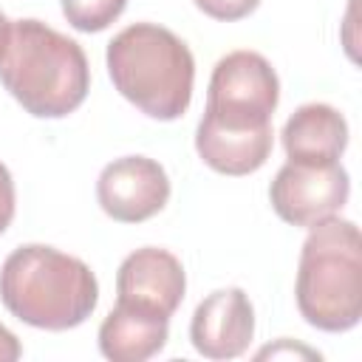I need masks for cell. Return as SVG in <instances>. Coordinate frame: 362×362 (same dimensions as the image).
I'll list each match as a JSON object with an SVG mask.
<instances>
[{"label":"cell","instance_id":"cell-15","mask_svg":"<svg viewBox=\"0 0 362 362\" xmlns=\"http://www.w3.org/2000/svg\"><path fill=\"white\" fill-rule=\"evenodd\" d=\"M11 218H14V181L8 167L0 161V235L8 229Z\"/></svg>","mask_w":362,"mask_h":362},{"label":"cell","instance_id":"cell-10","mask_svg":"<svg viewBox=\"0 0 362 362\" xmlns=\"http://www.w3.org/2000/svg\"><path fill=\"white\" fill-rule=\"evenodd\" d=\"M272 144H274L272 124L226 127L204 116L195 133V150L201 161L223 175H249L260 170L272 156Z\"/></svg>","mask_w":362,"mask_h":362},{"label":"cell","instance_id":"cell-7","mask_svg":"<svg viewBox=\"0 0 362 362\" xmlns=\"http://www.w3.org/2000/svg\"><path fill=\"white\" fill-rule=\"evenodd\" d=\"M96 198L113 221L141 223L158 215L170 201V178L156 158L124 156L99 173Z\"/></svg>","mask_w":362,"mask_h":362},{"label":"cell","instance_id":"cell-1","mask_svg":"<svg viewBox=\"0 0 362 362\" xmlns=\"http://www.w3.org/2000/svg\"><path fill=\"white\" fill-rule=\"evenodd\" d=\"M0 82L31 116L62 119L85 102L90 68L76 40L28 17L11 23Z\"/></svg>","mask_w":362,"mask_h":362},{"label":"cell","instance_id":"cell-11","mask_svg":"<svg viewBox=\"0 0 362 362\" xmlns=\"http://www.w3.org/2000/svg\"><path fill=\"white\" fill-rule=\"evenodd\" d=\"M280 136L291 161H339L348 147V122L337 107L325 102H308L288 116Z\"/></svg>","mask_w":362,"mask_h":362},{"label":"cell","instance_id":"cell-4","mask_svg":"<svg viewBox=\"0 0 362 362\" xmlns=\"http://www.w3.org/2000/svg\"><path fill=\"white\" fill-rule=\"evenodd\" d=\"M297 266V308L308 325L339 334L362 317V238L354 221L322 218L308 226Z\"/></svg>","mask_w":362,"mask_h":362},{"label":"cell","instance_id":"cell-8","mask_svg":"<svg viewBox=\"0 0 362 362\" xmlns=\"http://www.w3.org/2000/svg\"><path fill=\"white\" fill-rule=\"evenodd\" d=\"M187 288L184 266L175 255L158 246L130 252L116 274V303L139 305L161 317H173Z\"/></svg>","mask_w":362,"mask_h":362},{"label":"cell","instance_id":"cell-14","mask_svg":"<svg viewBox=\"0 0 362 362\" xmlns=\"http://www.w3.org/2000/svg\"><path fill=\"white\" fill-rule=\"evenodd\" d=\"M206 17L212 20H223V23H235V20H243L249 17L260 0H192Z\"/></svg>","mask_w":362,"mask_h":362},{"label":"cell","instance_id":"cell-17","mask_svg":"<svg viewBox=\"0 0 362 362\" xmlns=\"http://www.w3.org/2000/svg\"><path fill=\"white\" fill-rule=\"evenodd\" d=\"M274 354H303V356H317V359H320V354H314V351H308V348H288V345L266 348V351H260L257 356H274Z\"/></svg>","mask_w":362,"mask_h":362},{"label":"cell","instance_id":"cell-13","mask_svg":"<svg viewBox=\"0 0 362 362\" xmlns=\"http://www.w3.org/2000/svg\"><path fill=\"white\" fill-rule=\"evenodd\" d=\"M65 20L76 31H105L124 11L127 0H59Z\"/></svg>","mask_w":362,"mask_h":362},{"label":"cell","instance_id":"cell-16","mask_svg":"<svg viewBox=\"0 0 362 362\" xmlns=\"http://www.w3.org/2000/svg\"><path fill=\"white\" fill-rule=\"evenodd\" d=\"M20 354H23L20 339L6 325H0V362H14V359H20Z\"/></svg>","mask_w":362,"mask_h":362},{"label":"cell","instance_id":"cell-3","mask_svg":"<svg viewBox=\"0 0 362 362\" xmlns=\"http://www.w3.org/2000/svg\"><path fill=\"white\" fill-rule=\"evenodd\" d=\"M107 74L113 88L141 113L173 122L189 107L195 59L170 28L133 23L107 42Z\"/></svg>","mask_w":362,"mask_h":362},{"label":"cell","instance_id":"cell-2","mask_svg":"<svg viewBox=\"0 0 362 362\" xmlns=\"http://www.w3.org/2000/svg\"><path fill=\"white\" fill-rule=\"evenodd\" d=\"M0 300L25 325L68 331L93 314L99 283L79 257L45 243H25L0 269Z\"/></svg>","mask_w":362,"mask_h":362},{"label":"cell","instance_id":"cell-5","mask_svg":"<svg viewBox=\"0 0 362 362\" xmlns=\"http://www.w3.org/2000/svg\"><path fill=\"white\" fill-rule=\"evenodd\" d=\"M280 99V82L272 62L257 51H232L212 68L206 110L226 127H266Z\"/></svg>","mask_w":362,"mask_h":362},{"label":"cell","instance_id":"cell-12","mask_svg":"<svg viewBox=\"0 0 362 362\" xmlns=\"http://www.w3.org/2000/svg\"><path fill=\"white\" fill-rule=\"evenodd\" d=\"M170 337V317L116 303L99 325V351L113 362H144L156 356Z\"/></svg>","mask_w":362,"mask_h":362},{"label":"cell","instance_id":"cell-9","mask_svg":"<svg viewBox=\"0 0 362 362\" xmlns=\"http://www.w3.org/2000/svg\"><path fill=\"white\" fill-rule=\"evenodd\" d=\"M255 337V308L243 288H218L204 297L189 322V342L206 359H235Z\"/></svg>","mask_w":362,"mask_h":362},{"label":"cell","instance_id":"cell-6","mask_svg":"<svg viewBox=\"0 0 362 362\" xmlns=\"http://www.w3.org/2000/svg\"><path fill=\"white\" fill-rule=\"evenodd\" d=\"M351 192V178L339 161L308 164L286 161L272 187L269 201L274 212L291 226H314L322 218L337 215Z\"/></svg>","mask_w":362,"mask_h":362},{"label":"cell","instance_id":"cell-18","mask_svg":"<svg viewBox=\"0 0 362 362\" xmlns=\"http://www.w3.org/2000/svg\"><path fill=\"white\" fill-rule=\"evenodd\" d=\"M8 34H11V23H8V17L0 11V57H3L6 45H8Z\"/></svg>","mask_w":362,"mask_h":362}]
</instances>
